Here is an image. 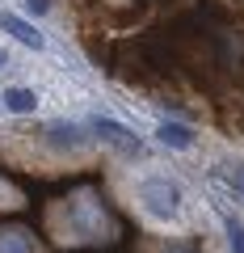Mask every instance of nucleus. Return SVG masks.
I'll return each instance as SVG.
<instances>
[{
  "label": "nucleus",
  "mask_w": 244,
  "mask_h": 253,
  "mask_svg": "<svg viewBox=\"0 0 244 253\" xmlns=\"http://www.w3.org/2000/svg\"><path fill=\"white\" fill-rule=\"evenodd\" d=\"M219 173H223V181H227V186H232L236 194L244 199V161H236V165H223Z\"/></svg>",
  "instance_id": "obj_9"
},
{
  "label": "nucleus",
  "mask_w": 244,
  "mask_h": 253,
  "mask_svg": "<svg viewBox=\"0 0 244 253\" xmlns=\"http://www.w3.org/2000/svg\"><path fill=\"white\" fill-rule=\"evenodd\" d=\"M97 139H105V144H114V148H122V152H135V135H131L127 126H118V123H109V118H93V126H89Z\"/></svg>",
  "instance_id": "obj_5"
},
{
  "label": "nucleus",
  "mask_w": 244,
  "mask_h": 253,
  "mask_svg": "<svg viewBox=\"0 0 244 253\" xmlns=\"http://www.w3.org/2000/svg\"><path fill=\"white\" fill-rule=\"evenodd\" d=\"M0 253H34V236L26 228H0Z\"/></svg>",
  "instance_id": "obj_7"
},
{
  "label": "nucleus",
  "mask_w": 244,
  "mask_h": 253,
  "mask_svg": "<svg viewBox=\"0 0 244 253\" xmlns=\"http://www.w3.org/2000/svg\"><path fill=\"white\" fill-rule=\"evenodd\" d=\"M0 106H4V97H0Z\"/></svg>",
  "instance_id": "obj_14"
},
{
  "label": "nucleus",
  "mask_w": 244,
  "mask_h": 253,
  "mask_svg": "<svg viewBox=\"0 0 244 253\" xmlns=\"http://www.w3.org/2000/svg\"><path fill=\"white\" fill-rule=\"evenodd\" d=\"M46 144L64 148V152H76V148H84L89 139H84V131L76 123H51V126H46Z\"/></svg>",
  "instance_id": "obj_3"
},
{
  "label": "nucleus",
  "mask_w": 244,
  "mask_h": 253,
  "mask_svg": "<svg viewBox=\"0 0 244 253\" xmlns=\"http://www.w3.org/2000/svg\"><path fill=\"white\" fill-rule=\"evenodd\" d=\"M4 106H9L13 114H30V110L38 106V97H34V89H9L4 93Z\"/></svg>",
  "instance_id": "obj_8"
},
{
  "label": "nucleus",
  "mask_w": 244,
  "mask_h": 253,
  "mask_svg": "<svg viewBox=\"0 0 244 253\" xmlns=\"http://www.w3.org/2000/svg\"><path fill=\"white\" fill-rule=\"evenodd\" d=\"M0 30H4V34H13L21 46H30V51H42V42H46V38L38 34V30L30 26V21L13 17V13H0Z\"/></svg>",
  "instance_id": "obj_4"
},
{
  "label": "nucleus",
  "mask_w": 244,
  "mask_h": 253,
  "mask_svg": "<svg viewBox=\"0 0 244 253\" xmlns=\"http://www.w3.org/2000/svg\"><path fill=\"white\" fill-rule=\"evenodd\" d=\"M4 63H9V55H4V51H0V68H4Z\"/></svg>",
  "instance_id": "obj_12"
},
{
  "label": "nucleus",
  "mask_w": 244,
  "mask_h": 253,
  "mask_svg": "<svg viewBox=\"0 0 244 253\" xmlns=\"http://www.w3.org/2000/svg\"><path fill=\"white\" fill-rule=\"evenodd\" d=\"M227 236H232V253H244V224L227 219Z\"/></svg>",
  "instance_id": "obj_10"
},
{
  "label": "nucleus",
  "mask_w": 244,
  "mask_h": 253,
  "mask_svg": "<svg viewBox=\"0 0 244 253\" xmlns=\"http://www.w3.org/2000/svg\"><path fill=\"white\" fill-rule=\"evenodd\" d=\"M156 139H160L164 148H190L194 144V131H190V126H181V123H160V126H156Z\"/></svg>",
  "instance_id": "obj_6"
},
{
  "label": "nucleus",
  "mask_w": 244,
  "mask_h": 253,
  "mask_svg": "<svg viewBox=\"0 0 244 253\" xmlns=\"http://www.w3.org/2000/svg\"><path fill=\"white\" fill-rule=\"evenodd\" d=\"M30 13H51V0H21Z\"/></svg>",
  "instance_id": "obj_11"
},
{
  "label": "nucleus",
  "mask_w": 244,
  "mask_h": 253,
  "mask_svg": "<svg viewBox=\"0 0 244 253\" xmlns=\"http://www.w3.org/2000/svg\"><path fill=\"white\" fill-rule=\"evenodd\" d=\"M169 253H190V249H169Z\"/></svg>",
  "instance_id": "obj_13"
},
{
  "label": "nucleus",
  "mask_w": 244,
  "mask_h": 253,
  "mask_svg": "<svg viewBox=\"0 0 244 253\" xmlns=\"http://www.w3.org/2000/svg\"><path fill=\"white\" fill-rule=\"evenodd\" d=\"M68 215H72V224H76V232H80V236H97L101 224H105V219H101V207L93 199H76L72 207H68Z\"/></svg>",
  "instance_id": "obj_2"
},
{
  "label": "nucleus",
  "mask_w": 244,
  "mask_h": 253,
  "mask_svg": "<svg viewBox=\"0 0 244 253\" xmlns=\"http://www.w3.org/2000/svg\"><path fill=\"white\" fill-rule=\"evenodd\" d=\"M139 203H143L152 215H160V219H173L181 211V190L173 186L169 177H147L143 186H139Z\"/></svg>",
  "instance_id": "obj_1"
}]
</instances>
